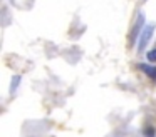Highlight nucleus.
Here are the masks:
<instances>
[{
    "label": "nucleus",
    "mask_w": 156,
    "mask_h": 137,
    "mask_svg": "<svg viewBox=\"0 0 156 137\" xmlns=\"http://www.w3.org/2000/svg\"><path fill=\"white\" fill-rule=\"evenodd\" d=\"M19 84H20V75H15L14 79H12V87H10V92H12V94H14L15 90H17Z\"/></svg>",
    "instance_id": "20e7f679"
},
{
    "label": "nucleus",
    "mask_w": 156,
    "mask_h": 137,
    "mask_svg": "<svg viewBox=\"0 0 156 137\" xmlns=\"http://www.w3.org/2000/svg\"><path fill=\"white\" fill-rule=\"evenodd\" d=\"M139 69H141L143 72L146 74V75L151 77V79H156V67H151V65H146V63H141V65H139Z\"/></svg>",
    "instance_id": "7ed1b4c3"
},
{
    "label": "nucleus",
    "mask_w": 156,
    "mask_h": 137,
    "mask_svg": "<svg viewBox=\"0 0 156 137\" xmlns=\"http://www.w3.org/2000/svg\"><path fill=\"white\" fill-rule=\"evenodd\" d=\"M146 59H148L149 62H156V49L149 50V52L146 53Z\"/></svg>",
    "instance_id": "39448f33"
},
{
    "label": "nucleus",
    "mask_w": 156,
    "mask_h": 137,
    "mask_svg": "<svg viewBox=\"0 0 156 137\" xmlns=\"http://www.w3.org/2000/svg\"><path fill=\"white\" fill-rule=\"evenodd\" d=\"M144 135L146 137H154V129H146L144 130Z\"/></svg>",
    "instance_id": "423d86ee"
},
{
    "label": "nucleus",
    "mask_w": 156,
    "mask_h": 137,
    "mask_svg": "<svg viewBox=\"0 0 156 137\" xmlns=\"http://www.w3.org/2000/svg\"><path fill=\"white\" fill-rule=\"evenodd\" d=\"M153 32H154V23H149V25H146L144 29H143L141 39H139V45H138V52H144L146 45H148V42L153 37Z\"/></svg>",
    "instance_id": "f257e3e1"
},
{
    "label": "nucleus",
    "mask_w": 156,
    "mask_h": 137,
    "mask_svg": "<svg viewBox=\"0 0 156 137\" xmlns=\"http://www.w3.org/2000/svg\"><path fill=\"white\" fill-rule=\"evenodd\" d=\"M143 25H144V15H143V13H139V15H138V19H136L134 27H133L131 37H129V40H131V45H134V42H136V39H138V35L141 33L139 30L143 29Z\"/></svg>",
    "instance_id": "f03ea898"
}]
</instances>
